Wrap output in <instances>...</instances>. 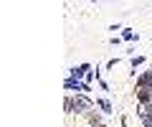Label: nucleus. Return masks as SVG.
<instances>
[{"instance_id":"1","label":"nucleus","mask_w":152,"mask_h":127,"mask_svg":"<svg viewBox=\"0 0 152 127\" xmlns=\"http://www.w3.org/2000/svg\"><path fill=\"white\" fill-rule=\"evenodd\" d=\"M137 84H140V89H150V92H152V71L142 74V76L137 79Z\"/></svg>"},{"instance_id":"2","label":"nucleus","mask_w":152,"mask_h":127,"mask_svg":"<svg viewBox=\"0 0 152 127\" xmlns=\"http://www.w3.org/2000/svg\"><path fill=\"white\" fill-rule=\"evenodd\" d=\"M74 109H79V112H84V109H91V102H89L86 97H76V99H74Z\"/></svg>"},{"instance_id":"3","label":"nucleus","mask_w":152,"mask_h":127,"mask_svg":"<svg viewBox=\"0 0 152 127\" xmlns=\"http://www.w3.org/2000/svg\"><path fill=\"white\" fill-rule=\"evenodd\" d=\"M150 89H140V92H137V99L142 102V104H150Z\"/></svg>"},{"instance_id":"4","label":"nucleus","mask_w":152,"mask_h":127,"mask_svg":"<svg viewBox=\"0 0 152 127\" xmlns=\"http://www.w3.org/2000/svg\"><path fill=\"white\" fill-rule=\"evenodd\" d=\"M89 122H91L94 127H102V122H99V115H89Z\"/></svg>"},{"instance_id":"5","label":"nucleus","mask_w":152,"mask_h":127,"mask_svg":"<svg viewBox=\"0 0 152 127\" xmlns=\"http://www.w3.org/2000/svg\"><path fill=\"white\" fill-rule=\"evenodd\" d=\"M66 112H74V99H71V97L66 99Z\"/></svg>"},{"instance_id":"6","label":"nucleus","mask_w":152,"mask_h":127,"mask_svg":"<svg viewBox=\"0 0 152 127\" xmlns=\"http://www.w3.org/2000/svg\"><path fill=\"white\" fill-rule=\"evenodd\" d=\"M99 107H102L104 112H109V109H112V107H109V102H104V99H99Z\"/></svg>"},{"instance_id":"7","label":"nucleus","mask_w":152,"mask_h":127,"mask_svg":"<svg viewBox=\"0 0 152 127\" xmlns=\"http://www.w3.org/2000/svg\"><path fill=\"white\" fill-rule=\"evenodd\" d=\"M102 127H104V125H102Z\"/></svg>"}]
</instances>
